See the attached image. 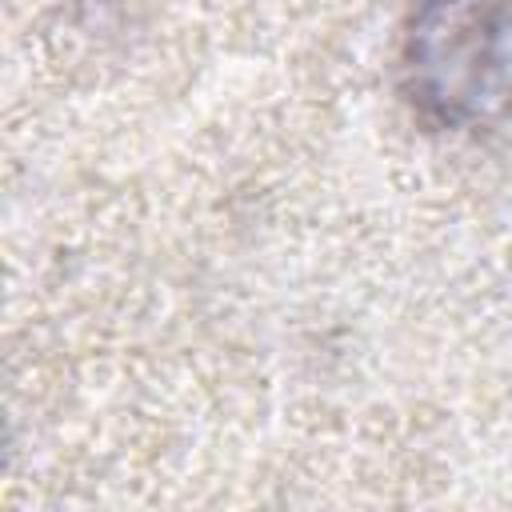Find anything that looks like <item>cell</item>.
Here are the masks:
<instances>
[{
  "label": "cell",
  "instance_id": "cell-1",
  "mask_svg": "<svg viewBox=\"0 0 512 512\" xmlns=\"http://www.w3.org/2000/svg\"><path fill=\"white\" fill-rule=\"evenodd\" d=\"M404 92L448 132H512V0H424L404 32Z\"/></svg>",
  "mask_w": 512,
  "mask_h": 512
}]
</instances>
